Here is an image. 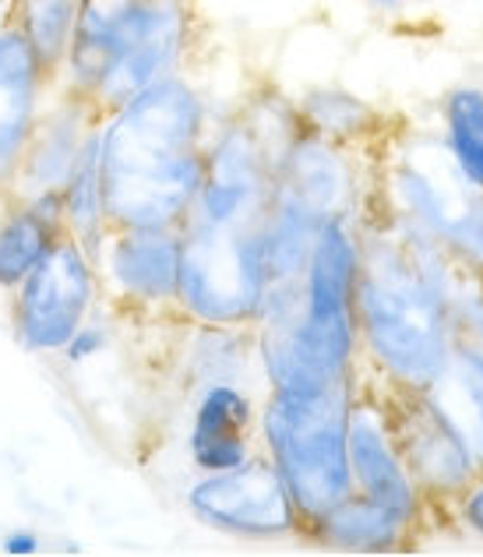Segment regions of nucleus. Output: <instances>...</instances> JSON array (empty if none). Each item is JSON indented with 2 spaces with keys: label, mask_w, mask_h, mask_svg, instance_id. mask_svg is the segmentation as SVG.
I'll list each match as a JSON object with an SVG mask.
<instances>
[{
  "label": "nucleus",
  "mask_w": 483,
  "mask_h": 557,
  "mask_svg": "<svg viewBox=\"0 0 483 557\" xmlns=\"http://www.w3.org/2000/svg\"><path fill=\"white\" fill-rule=\"evenodd\" d=\"M173 304L195 325H258L265 304L261 226H181V278Z\"/></svg>",
  "instance_id": "6"
},
{
  "label": "nucleus",
  "mask_w": 483,
  "mask_h": 557,
  "mask_svg": "<svg viewBox=\"0 0 483 557\" xmlns=\"http://www.w3.org/2000/svg\"><path fill=\"white\" fill-rule=\"evenodd\" d=\"M388 152L377 173L385 215L431 237L459 269L483 275V187L466 177L445 138L413 135Z\"/></svg>",
  "instance_id": "5"
},
{
  "label": "nucleus",
  "mask_w": 483,
  "mask_h": 557,
  "mask_svg": "<svg viewBox=\"0 0 483 557\" xmlns=\"http://www.w3.org/2000/svg\"><path fill=\"white\" fill-rule=\"evenodd\" d=\"M198 349L191 357V371L205 385H240L247 371V357L258 354V343L244 329L233 325H198Z\"/></svg>",
  "instance_id": "22"
},
{
  "label": "nucleus",
  "mask_w": 483,
  "mask_h": 557,
  "mask_svg": "<svg viewBox=\"0 0 483 557\" xmlns=\"http://www.w3.org/2000/svg\"><path fill=\"white\" fill-rule=\"evenodd\" d=\"M78 14L82 0H11L8 22H14V28L28 39V47L57 78L71 50V39H75Z\"/></svg>",
  "instance_id": "20"
},
{
  "label": "nucleus",
  "mask_w": 483,
  "mask_h": 557,
  "mask_svg": "<svg viewBox=\"0 0 483 557\" xmlns=\"http://www.w3.org/2000/svg\"><path fill=\"white\" fill-rule=\"evenodd\" d=\"M209 107L184 71L102 116V198L110 230H181L205 177Z\"/></svg>",
  "instance_id": "2"
},
{
  "label": "nucleus",
  "mask_w": 483,
  "mask_h": 557,
  "mask_svg": "<svg viewBox=\"0 0 483 557\" xmlns=\"http://www.w3.org/2000/svg\"><path fill=\"white\" fill-rule=\"evenodd\" d=\"M102 124V121H99ZM99 124L92 127L89 141L78 156L75 170H71L67 184L61 187L64 205V226L85 251L99 261L102 244L110 237V219H107V198H102V135Z\"/></svg>",
  "instance_id": "18"
},
{
  "label": "nucleus",
  "mask_w": 483,
  "mask_h": 557,
  "mask_svg": "<svg viewBox=\"0 0 483 557\" xmlns=\"http://www.w3.org/2000/svg\"><path fill=\"white\" fill-rule=\"evenodd\" d=\"M258 406L240 385H205L191 420V462L198 473L237 469L255 456Z\"/></svg>",
  "instance_id": "15"
},
{
  "label": "nucleus",
  "mask_w": 483,
  "mask_h": 557,
  "mask_svg": "<svg viewBox=\"0 0 483 557\" xmlns=\"http://www.w3.org/2000/svg\"><path fill=\"white\" fill-rule=\"evenodd\" d=\"M67 233L61 195L22 198L0 223V289H18L42 255Z\"/></svg>",
  "instance_id": "17"
},
{
  "label": "nucleus",
  "mask_w": 483,
  "mask_h": 557,
  "mask_svg": "<svg viewBox=\"0 0 483 557\" xmlns=\"http://www.w3.org/2000/svg\"><path fill=\"white\" fill-rule=\"evenodd\" d=\"M395 445L428 505H451L483 473L473 437L437 392L382 388Z\"/></svg>",
  "instance_id": "7"
},
{
  "label": "nucleus",
  "mask_w": 483,
  "mask_h": 557,
  "mask_svg": "<svg viewBox=\"0 0 483 557\" xmlns=\"http://www.w3.org/2000/svg\"><path fill=\"white\" fill-rule=\"evenodd\" d=\"M374 11H385V14H399L409 8H423V4H434V0H368Z\"/></svg>",
  "instance_id": "27"
},
{
  "label": "nucleus",
  "mask_w": 483,
  "mask_h": 557,
  "mask_svg": "<svg viewBox=\"0 0 483 557\" xmlns=\"http://www.w3.org/2000/svg\"><path fill=\"white\" fill-rule=\"evenodd\" d=\"M39 547H42L39 536L28 533V530H18V533L4 536V554H36Z\"/></svg>",
  "instance_id": "26"
},
{
  "label": "nucleus",
  "mask_w": 483,
  "mask_h": 557,
  "mask_svg": "<svg viewBox=\"0 0 483 557\" xmlns=\"http://www.w3.org/2000/svg\"><path fill=\"white\" fill-rule=\"evenodd\" d=\"M451 505H456V516H459V522L466 525V530L483 540V473Z\"/></svg>",
  "instance_id": "24"
},
{
  "label": "nucleus",
  "mask_w": 483,
  "mask_h": 557,
  "mask_svg": "<svg viewBox=\"0 0 483 557\" xmlns=\"http://www.w3.org/2000/svg\"><path fill=\"white\" fill-rule=\"evenodd\" d=\"M445 385H456L459 399L466 403L462 428L470 431L476 459L483 466V346L470 339H456V354H451V368Z\"/></svg>",
  "instance_id": "23"
},
{
  "label": "nucleus",
  "mask_w": 483,
  "mask_h": 557,
  "mask_svg": "<svg viewBox=\"0 0 483 557\" xmlns=\"http://www.w3.org/2000/svg\"><path fill=\"white\" fill-rule=\"evenodd\" d=\"M102 346H107V332H102L99 325H89V321H85V325L67 339V346L61 349V354H64L71 363H82V360L96 357Z\"/></svg>",
  "instance_id": "25"
},
{
  "label": "nucleus",
  "mask_w": 483,
  "mask_h": 557,
  "mask_svg": "<svg viewBox=\"0 0 483 557\" xmlns=\"http://www.w3.org/2000/svg\"><path fill=\"white\" fill-rule=\"evenodd\" d=\"M99 261L107 265L121 297L135 304H173L181 278V230L124 226L110 230Z\"/></svg>",
  "instance_id": "13"
},
{
  "label": "nucleus",
  "mask_w": 483,
  "mask_h": 557,
  "mask_svg": "<svg viewBox=\"0 0 483 557\" xmlns=\"http://www.w3.org/2000/svg\"><path fill=\"white\" fill-rule=\"evenodd\" d=\"M272 195L293 201L318 223H329V219L339 215H360L363 173L357 166L354 145H339L300 127L283 149Z\"/></svg>",
  "instance_id": "10"
},
{
  "label": "nucleus",
  "mask_w": 483,
  "mask_h": 557,
  "mask_svg": "<svg viewBox=\"0 0 483 557\" xmlns=\"http://www.w3.org/2000/svg\"><path fill=\"white\" fill-rule=\"evenodd\" d=\"M191 516L240 540H283L304 533V519L269 456H251L237 469L201 473L187 491Z\"/></svg>",
  "instance_id": "9"
},
{
  "label": "nucleus",
  "mask_w": 483,
  "mask_h": 557,
  "mask_svg": "<svg viewBox=\"0 0 483 557\" xmlns=\"http://www.w3.org/2000/svg\"><path fill=\"white\" fill-rule=\"evenodd\" d=\"M4 18H8V14H4ZM4 18H0V22H4Z\"/></svg>",
  "instance_id": "29"
},
{
  "label": "nucleus",
  "mask_w": 483,
  "mask_h": 557,
  "mask_svg": "<svg viewBox=\"0 0 483 557\" xmlns=\"http://www.w3.org/2000/svg\"><path fill=\"white\" fill-rule=\"evenodd\" d=\"M102 116L85 102L82 96L67 92L57 107L42 110L33 138H28L25 159L18 166V195L22 198H39V195H61V187L67 184L71 170H75L78 156L89 141L92 127Z\"/></svg>",
  "instance_id": "14"
},
{
  "label": "nucleus",
  "mask_w": 483,
  "mask_h": 557,
  "mask_svg": "<svg viewBox=\"0 0 483 557\" xmlns=\"http://www.w3.org/2000/svg\"><path fill=\"white\" fill-rule=\"evenodd\" d=\"M304 533L325 544L332 550H354V554H382L403 550L413 544V525L395 519L388 508H382L371 497L349 491L343 502H335L329 511L304 525Z\"/></svg>",
  "instance_id": "16"
},
{
  "label": "nucleus",
  "mask_w": 483,
  "mask_h": 557,
  "mask_svg": "<svg viewBox=\"0 0 483 557\" xmlns=\"http://www.w3.org/2000/svg\"><path fill=\"white\" fill-rule=\"evenodd\" d=\"M195 39V0H82L57 78L107 116L152 82L184 71Z\"/></svg>",
  "instance_id": "3"
},
{
  "label": "nucleus",
  "mask_w": 483,
  "mask_h": 557,
  "mask_svg": "<svg viewBox=\"0 0 483 557\" xmlns=\"http://www.w3.org/2000/svg\"><path fill=\"white\" fill-rule=\"evenodd\" d=\"M456 275L459 265L431 237L388 215L360 219L354 318L360 354L385 388L442 392L459 339Z\"/></svg>",
  "instance_id": "1"
},
{
  "label": "nucleus",
  "mask_w": 483,
  "mask_h": 557,
  "mask_svg": "<svg viewBox=\"0 0 483 557\" xmlns=\"http://www.w3.org/2000/svg\"><path fill=\"white\" fill-rule=\"evenodd\" d=\"M53 75L14 22H0V187H14Z\"/></svg>",
  "instance_id": "12"
},
{
  "label": "nucleus",
  "mask_w": 483,
  "mask_h": 557,
  "mask_svg": "<svg viewBox=\"0 0 483 557\" xmlns=\"http://www.w3.org/2000/svg\"><path fill=\"white\" fill-rule=\"evenodd\" d=\"M349 473H354L357 494L371 497L395 519L417 530L428 502H423L417 480L409 473L399 445H395L382 388L357 392L354 409H349Z\"/></svg>",
  "instance_id": "11"
},
{
  "label": "nucleus",
  "mask_w": 483,
  "mask_h": 557,
  "mask_svg": "<svg viewBox=\"0 0 483 557\" xmlns=\"http://www.w3.org/2000/svg\"><path fill=\"white\" fill-rule=\"evenodd\" d=\"M96 261L64 233L14 289V332L33 354H61L96 300Z\"/></svg>",
  "instance_id": "8"
},
{
  "label": "nucleus",
  "mask_w": 483,
  "mask_h": 557,
  "mask_svg": "<svg viewBox=\"0 0 483 557\" xmlns=\"http://www.w3.org/2000/svg\"><path fill=\"white\" fill-rule=\"evenodd\" d=\"M297 116L304 131H314L321 138H332L339 145H368L385 135L382 110L363 96L335 85H318L297 99Z\"/></svg>",
  "instance_id": "19"
},
{
  "label": "nucleus",
  "mask_w": 483,
  "mask_h": 557,
  "mask_svg": "<svg viewBox=\"0 0 483 557\" xmlns=\"http://www.w3.org/2000/svg\"><path fill=\"white\" fill-rule=\"evenodd\" d=\"M8 8H11V0H0V18L8 14Z\"/></svg>",
  "instance_id": "28"
},
{
  "label": "nucleus",
  "mask_w": 483,
  "mask_h": 557,
  "mask_svg": "<svg viewBox=\"0 0 483 557\" xmlns=\"http://www.w3.org/2000/svg\"><path fill=\"white\" fill-rule=\"evenodd\" d=\"M445 131L442 138L456 163L476 187H483V89L456 85L442 102Z\"/></svg>",
  "instance_id": "21"
},
{
  "label": "nucleus",
  "mask_w": 483,
  "mask_h": 557,
  "mask_svg": "<svg viewBox=\"0 0 483 557\" xmlns=\"http://www.w3.org/2000/svg\"><path fill=\"white\" fill-rule=\"evenodd\" d=\"M357 392V377L318 392H269L265 406L258 409L261 445L304 525L354 491L349 409Z\"/></svg>",
  "instance_id": "4"
}]
</instances>
